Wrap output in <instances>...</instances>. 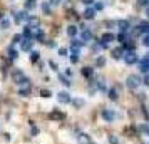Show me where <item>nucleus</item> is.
Returning a JSON list of instances; mask_svg holds the SVG:
<instances>
[{"label":"nucleus","mask_w":149,"mask_h":144,"mask_svg":"<svg viewBox=\"0 0 149 144\" xmlns=\"http://www.w3.org/2000/svg\"><path fill=\"white\" fill-rule=\"evenodd\" d=\"M12 77H14V81H15V84L17 86H27V87H30V82H29V79L25 77V74L22 72V70H14L12 72Z\"/></svg>","instance_id":"1"},{"label":"nucleus","mask_w":149,"mask_h":144,"mask_svg":"<svg viewBox=\"0 0 149 144\" xmlns=\"http://www.w3.org/2000/svg\"><path fill=\"white\" fill-rule=\"evenodd\" d=\"M141 77L137 76V74H131V76H127V79H126V86H127L129 89H137L139 86H141Z\"/></svg>","instance_id":"2"},{"label":"nucleus","mask_w":149,"mask_h":144,"mask_svg":"<svg viewBox=\"0 0 149 144\" xmlns=\"http://www.w3.org/2000/svg\"><path fill=\"white\" fill-rule=\"evenodd\" d=\"M124 61H126V64H129V65H132V64H136V62L139 61L137 59V54H136L134 50H127V52H124Z\"/></svg>","instance_id":"3"},{"label":"nucleus","mask_w":149,"mask_h":144,"mask_svg":"<svg viewBox=\"0 0 149 144\" xmlns=\"http://www.w3.org/2000/svg\"><path fill=\"white\" fill-rule=\"evenodd\" d=\"M57 99H59V102H62V104H69L70 101H72L70 94H69V92H65V90L59 92V94H57Z\"/></svg>","instance_id":"4"},{"label":"nucleus","mask_w":149,"mask_h":144,"mask_svg":"<svg viewBox=\"0 0 149 144\" xmlns=\"http://www.w3.org/2000/svg\"><path fill=\"white\" fill-rule=\"evenodd\" d=\"M102 117H104V121L112 122V121L116 119V112L112 109H104V111H102Z\"/></svg>","instance_id":"5"},{"label":"nucleus","mask_w":149,"mask_h":144,"mask_svg":"<svg viewBox=\"0 0 149 144\" xmlns=\"http://www.w3.org/2000/svg\"><path fill=\"white\" fill-rule=\"evenodd\" d=\"M139 70L144 72V74H149V55L144 57L142 61H139Z\"/></svg>","instance_id":"6"},{"label":"nucleus","mask_w":149,"mask_h":144,"mask_svg":"<svg viewBox=\"0 0 149 144\" xmlns=\"http://www.w3.org/2000/svg\"><path fill=\"white\" fill-rule=\"evenodd\" d=\"M112 40H114V35L111 34V32H106V34L101 37V45L102 47H106L109 42H112Z\"/></svg>","instance_id":"7"},{"label":"nucleus","mask_w":149,"mask_h":144,"mask_svg":"<svg viewBox=\"0 0 149 144\" xmlns=\"http://www.w3.org/2000/svg\"><path fill=\"white\" fill-rule=\"evenodd\" d=\"M91 37H92L91 30H89L87 27H84V30H82V34H81V44H86V42H89V40H91Z\"/></svg>","instance_id":"8"},{"label":"nucleus","mask_w":149,"mask_h":144,"mask_svg":"<svg viewBox=\"0 0 149 144\" xmlns=\"http://www.w3.org/2000/svg\"><path fill=\"white\" fill-rule=\"evenodd\" d=\"M14 20L17 22V24H20V22H24V20H29V15H27V12H15V15H14Z\"/></svg>","instance_id":"9"},{"label":"nucleus","mask_w":149,"mask_h":144,"mask_svg":"<svg viewBox=\"0 0 149 144\" xmlns=\"http://www.w3.org/2000/svg\"><path fill=\"white\" fill-rule=\"evenodd\" d=\"M32 45H34V42L30 40V39H25L24 42H20V49L25 50V52H30L32 50Z\"/></svg>","instance_id":"10"},{"label":"nucleus","mask_w":149,"mask_h":144,"mask_svg":"<svg viewBox=\"0 0 149 144\" xmlns=\"http://www.w3.org/2000/svg\"><path fill=\"white\" fill-rule=\"evenodd\" d=\"M64 117H65L64 112H59V111H52V112H50V119H52V121H62Z\"/></svg>","instance_id":"11"},{"label":"nucleus","mask_w":149,"mask_h":144,"mask_svg":"<svg viewBox=\"0 0 149 144\" xmlns=\"http://www.w3.org/2000/svg\"><path fill=\"white\" fill-rule=\"evenodd\" d=\"M117 25H119V30H121V32H124V34L129 32V22L127 20H119Z\"/></svg>","instance_id":"12"},{"label":"nucleus","mask_w":149,"mask_h":144,"mask_svg":"<svg viewBox=\"0 0 149 144\" xmlns=\"http://www.w3.org/2000/svg\"><path fill=\"white\" fill-rule=\"evenodd\" d=\"M137 34H149V24H139V27H136Z\"/></svg>","instance_id":"13"},{"label":"nucleus","mask_w":149,"mask_h":144,"mask_svg":"<svg viewBox=\"0 0 149 144\" xmlns=\"http://www.w3.org/2000/svg\"><path fill=\"white\" fill-rule=\"evenodd\" d=\"M77 141H79V144H91V137H89V134H79Z\"/></svg>","instance_id":"14"},{"label":"nucleus","mask_w":149,"mask_h":144,"mask_svg":"<svg viewBox=\"0 0 149 144\" xmlns=\"http://www.w3.org/2000/svg\"><path fill=\"white\" fill-rule=\"evenodd\" d=\"M39 25H40V20H39L37 17H32V19H29V25H27V27L39 29Z\"/></svg>","instance_id":"15"},{"label":"nucleus","mask_w":149,"mask_h":144,"mask_svg":"<svg viewBox=\"0 0 149 144\" xmlns=\"http://www.w3.org/2000/svg\"><path fill=\"white\" fill-rule=\"evenodd\" d=\"M124 52H126V50H124V47L114 49V50H112V57H114V59H121L122 55H124Z\"/></svg>","instance_id":"16"},{"label":"nucleus","mask_w":149,"mask_h":144,"mask_svg":"<svg viewBox=\"0 0 149 144\" xmlns=\"http://www.w3.org/2000/svg\"><path fill=\"white\" fill-rule=\"evenodd\" d=\"M94 15H95L94 8H87V10L84 12V19H86V20H92V19H94Z\"/></svg>","instance_id":"17"},{"label":"nucleus","mask_w":149,"mask_h":144,"mask_svg":"<svg viewBox=\"0 0 149 144\" xmlns=\"http://www.w3.org/2000/svg\"><path fill=\"white\" fill-rule=\"evenodd\" d=\"M92 74H94V69L92 67H84L82 69V76L84 77H92Z\"/></svg>","instance_id":"18"},{"label":"nucleus","mask_w":149,"mask_h":144,"mask_svg":"<svg viewBox=\"0 0 149 144\" xmlns=\"http://www.w3.org/2000/svg\"><path fill=\"white\" fill-rule=\"evenodd\" d=\"M67 35L69 37H75V35H77V27H75V25H69L67 27Z\"/></svg>","instance_id":"19"},{"label":"nucleus","mask_w":149,"mask_h":144,"mask_svg":"<svg viewBox=\"0 0 149 144\" xmlns=\"http://www.w3.org/2000/svg\"><path fill=\"white\" fill-rule=\"evenodd\" d=\"M35 8V0H27L25 2V10H32Z\"/></svg>","instance_id":"20"},{"label":"nucleus","mask_w":149,"mask_h":144,"mask_svg":"<svg viewBox=\"0 0 149 144\" xmlns=\"http://www.w3.org/2000/svg\"><path fill=\"white\" fill-rule=\"evenodd\" d=\"M109 99L117 101V90H116V89H111V90H109Z\"/></svg>","instance_id":"21"},{"label":"nucleus","mask_w":149,"mask_h":144,"mask_svg":"<svg viewBox=\"0 0 149 144\" xmlns=\"http://www.w3.org/2000/svg\"><path fill=\"white\" fill-rule=\"evenodd\" d=\"M39 55H40L39 52L32 50V52H30V61H32V62H37V61H39Z\"/></svg>","instance_id":"22"},{"label":"nucleus","mask_w":149,"mask_h":144,"mask_svg":"<svg viewBox=\"0 0 149 144\" xmlns=\"http://www.w3.org/2000/svg\"><path fill=\"white\" fill-rule=\"evenodd\" d=\"M117 39H119V42H122V44H127V35L124 34V32H121Z\"/></svg>","instance_id":"23"},{"label":"nucleus","mask_w":149,"mask_h":144,"mask_svg":"<svg viewBox=\"0 0 149 144\" xmlns=\"http://www.w3.org/2000/svg\"><path fill=\"white\" fill-rule=\"evenodd\" d=\"M40 96L47 99V97H50V96H52V92H50L49 89H42V90H40Z\"/></svg>","instance_id":"24"},{"label":"nucleus","mask_w":149,"mask_h":144,"mask_svg":"<svg viewBox=\"0 0 149 144\" xmlns=\"http://www.w3.org/2000/svg\"><path fill=\"white\" fill-rule=\"evenodd\" d=\"M95 64H97V67H104V64H106V59H104V57H97Z\"/></svg>","instance_id":"25"},{"label":"nucleus","mask_w":149,"mask_h":144,"mask_svg":"<svg viewBox=\"0 0 149 144\" xmlns=\"http://www.w3.org/2000/svg\"><path fill=\"white\" fill-rule=\"evenodd\" d=\"M19 94L24 96V97H27L29 94H30V87H27V89H20V90H19Z\"/></svg>","instance_id":"26"},{"label":"nucleus","mask_w":149,"mask_h":144,"mask_svg":"<svg viewBox=\"0 0 149 144\" xmlns=\"http://www.w3.org/2000/svg\"><path fill=\"white\" fill-rule=\"evenodd\" d=\"M8 57H10V61H14L15 57H17V52H15L12 47H10V50H8Z\"/></svg>","instance_id":"27"},{"label":"nucleus","mask_w":149,"mask_h":144,"mask_svg":"<svg viewBox=\"0 0 149 144\" xmlns=\"http://www.w3.org/2000/svg\"><path fill=\"white\" fill-rule=\"evenodd\" d=\"M109 144H119V139L116 136H109Z\"/></svg>","instance_id":"28"},{"label":"nucleus","mask_w":149,"mask_h":144,"mask_svg":"<svg viewBox=\"0 0 149 144\" xmlns=\"http://www.w3.org/2000/svg\"><path fill=\"white\" fill-rule=\"evenodd\" d=\"M70 102H74L75 106H77V107H81L82 104H84V101H81V99H72V101H70Z\"/></svg>","instance_id":"29"},{"label":"nucleus","mask_w":149,"mask_h":144,"mask_svg":"<svg viewBox=\"0 0 149 144\" xmlns=\"http://www.w3.org/2000/svg\"><path fill=\"white\" fill-rule=\"evenodd\" d=\"M20 40H22V35H15L14 39H12V42H14V45H15V44H20Z\"/></svg>","instance_id":"30"},{"label":"nucleus","mask_w":149,"mask_h":144,"mask_svg":"<svg viewBox=\"0 0 149 144\" xmlns=\"http://www.w3.org/2000/svg\"><path fill=\"white\" fill-rule=\"evenodd\" d=\"M0 25H2V29H8V20L7 19H3V20L0 22Z\"/></svg>","instance_id":"31"},{"label":"nucleus","mask_w":149,"mask_h":144,"mask_svg":"<svg viewBox=\"0 0 149 144\" xmlns=\"http://www.w3.org/2000/svg\"><path fill=\"white\" fill-rule=\"evenodd\" d=\"M42 10H44L45 14H49V10H50V7H49V3H44V5H42Z\"/></svg>","instance_id":"32"},{"label":"nucleus","mask_w":149,"mask_h":144,"mask_svg":"<svg viewBox=\"0 0 149 144\" xmlns=\"http://www.w3.org/2000/svg\"><path fill=\"white\" fill-rule=\"evenodd\" d=\"M139 129H141V131H144V132H148V134H149V126H146V124H142V126L139 127Z\"/></svg>","instance_id":"33"},{"label":"nucleus","mask_w":149,"mask_h":144,"mask_svg":"<svg viewBox=\"0 0 149 144\" xmlns=\"http://www.w3.org/2000/svg\"><path fill=\"white\" fill-rule=\"evenodd\" d=\"M144 45H146V47H149V34L144 35Z\"/></svg>","instance_id":"34"},{"label":"nucleus","mask_w":149,"mask_h":144,"mask_svg":"<svg viewBox=\"0 0 149 144\" xmlns=\"http://www.w3.org/2000/svg\"><path fill=\"white\" fill-rule=\"evenodd\" d=\"M61 79H62V82L65 84V86H70V82H69V79H67V77H64V76H61Z\"/></svg>","instance_id":"35"},{"label":"nucleus","mask_w":149,"mask_h":144,"mask_svg":"<svg viewBox=\"0 0 149 144\" xmlns=\"http://www.w3.org/2000/svg\"><path fill=\"white\" fill-rule=\"evenodd\" d=\"M49 64H50V67H52V70H57V69H59L57 65H55V62H54V61H50Z\"/></svg>","instance_id":"36"},{"label":"nucleus","mask_w":149,"mask_h":144,"mask_svg":"<svg viewBox=\"0 0 149 144\" xmlns=\"http://www.w3.org/2000/svg\"><path fill=\"white\" fill-rule=\"evenodd\" d=\"M59 54H61V55H67V49H61V50H59Z\"/></svg>","instance_id":"37"},{"label":"nucleus","mask_w":149,"mask_h":144,"mask_svg":"<svg viewBox=\"0 0 149 144\" xmlns=\"http://www.w3.org/2000/svg\"><path fill=\"white\" fill-rule=\"evenodd\" d=\"M144 84H146V86H148V87H149V74H148V76H146V77H144Z\"/></svg>","instance_id":"38"},{"label":"nucleus","mask_w":149,"mask_h":144,"mask_svg":"<svg viewBox=\"0 0 149 144\" xmlns=\"http://www.w3.org/2000/svg\"><path fill=\"white\" fill-rule=\"evenodd\" d=\"M92 2H94V0H82V3H86V5H91Z\"/></svg>","instance_id":"39"},{"label":"nucleus","mask_w":149,"mask_h":144,"mask_svg":"<svg viewBox=\"0 0 149 144\" xmlns=\"http://www.w3.org/2000/svg\"><path fill=\"white\" fill-rule=\"evenodd\" d=\"M50 3H52V5H55V3H59V0H50Z\"/></svg>","instance_id":"40"},{"label":"nucleus","mask_w":149,"mask_h":144,"mask_svg":"<svg viewBox=\"0 0 149 144\" xmlns=\"http://www.w3.org/2000/svg\"><path fill=\"white\" fill-rule=\"evenodd\" d=\"M148 17H149V5H148Z\"/></svg>","instance_id":"41"}]
</instances>
